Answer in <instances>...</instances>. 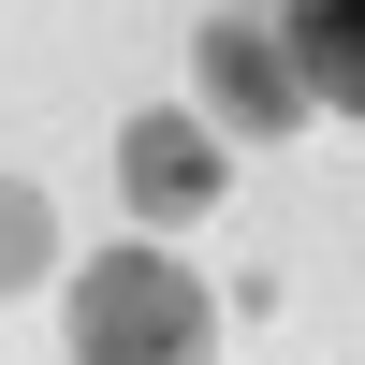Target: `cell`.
<instances>
[{"instance_id":"obj_4","label":"cell","mask_w":365,"mask_h":365,"mask_svg":"<svg viewBox=\"0 0 365 365\" xmlns=\"http://www.w3.org/2000/svg\"><path fill=\"white\" fill-rule=\"evenodd\" d=\"M278 29H292V58H307V103L365 117V0H278Z\"/></svg>"},{"instance_id":"obj_2","label":"cell","mask_w":365,"mask_h":365,"mask_svg":"<svg viewBox=\"0 0 365 365\" xmlns=\"http://www.w3.org/2000/svg\"><path fill=\"white\" fill-rule=\"evenodd\" d=\"M190 73H205V132H249V146L307 132V58H292L278 15H205Z\"/></svg>"},{"instance_id":"obj_5","label":"cell","mask_w":365,"mask_h":365,"mask_svg":"<svg viewBox=\"0 0 365 365\" xmlns=\"http://www.w3.org/2000/svg\"><path fill=\"white\" fill-rule=\"evenodd\" d=\"M44 249H58V220H44V190H29V175H0V307H15L29 278H44Z\"/></svg>"},{"instance_id":"obj_1","label":"cell","mask_w":365,"mask_h":365,"mask_svg":"<svg viewBox=\"0 0 365 365\" xmlns=\"http://www.w3.org/2000/svg\"><path fill=\"white\" fill-rule=\"evenodd\" d=\"M205 278L175 249H103L73 278V365H205Z\"/></svg>"},{"instance_id":"obj_3","label":"cell","mask_w":365,"mask_h":365,"mask_svg":"<svg viewBox=\"0 0 365 365\" xmlns=\"http://www.w3.org/2000/svg\"><path fill=\"white\" fill-rule=\"evenodd\" d=\"M117 190H132V220H205V205L234 190V146L205 132L190 103H146L132 132H117Z\"/></svg>"}]
</instances>
